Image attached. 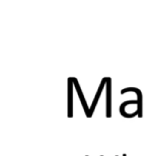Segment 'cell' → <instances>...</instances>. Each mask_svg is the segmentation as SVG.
Segmentation results:
<instances>
[{
  "label": "cell",
  "mask_w": 148,
  "mask_h": 156,
  "mask_svg": "<svg viewBox=\"0 0 148 156\" xmlns=\"http://www.w3.org/2000/svg\"><path fill=\"white\" fill-rule=\"evenodd\" d=\"M86 156H88V155H86Z\"/></svg>",
  "instance_id": "obj_9"
},
{
  "label": "cell",
  "mask_w": 148,
  "mask_h": 156,
  "mask_svg": "<svg viewBox=\"0 0 148 156\" xmlns=\"http://www.w3.org/2000/svg\"><path fill=\"white\" fill-rule=\"evenodd\" d=\"M106 117L110 119L112 117V78L107 77L106 85Z\"/></svg>",
  "instance_id": "obj_2"
},
{
  "label": "cell",
  "mask_w": 148,
  "mask_h": 156,
  "mask_svg": "<svg viewBox=\"0 0 148 156\" xmlns=\"http://www.w3.org/2000/svg\"><path fill=\"white\" fill-rule=\"evenodd\" d=\"M101 156H104V155H101Z\"/></svg>",
  "instance_id": "obj_8"
},
{
  "label": "cell",
  "mask_w": 148,
  "mask_h": 156,
  "mask_svg": "<svg viewBox=\"0 0 148 156\" xmlns=\"http://www.w3.org/2000/svg\"><path fill=\"white\" fill-rule=\"evenodd\" d=\"M106 85H107V77H104L103 79H101V84H99V86L98 88V91H96V93H95V96H94V98L92 101V104H91V106H90V109H89V117H90V118L92 117V115L94 112V109H95L96 106H98V103L99 98H101V93H103L104 88V86H106Z\"/></svg>",
  "instance_id": "obj_4"
},
{
  "label": "cell",
  "mask_w": 148,
  "mask_h": 156,
  "mask_svg": "<svg viewBox=\"0 0 148 156\" xmlns=\"http://www.w3.org/2000/svg\"><path fill=\"white\" fill-rule=\"evenodd\" d=\"M116 156H119V155H116Z\"/></svg>",
  "instance_id": "obj_7"
},
{
  "label": "cell",
  "mask_w": 148,
  "mask_h": 156,
  "mask_svg": "<svg viewBox=\"0 0 148 156\" xmlns=\"http://www.w3.org/2000/svg\"><path fill=\"white\" fill-rule=\"evenodd\" d=\"M129 91H132V92H135L137 95V109L138 112V118L141 119L143 117V94H142V91L140 90L139 88L137 87H126L121 90V94H125L126 92H129Z\"/></svg>",
  "instance_id": "obj_1"
},
{
  "label": "cell",
  "mask_w": 148,
  "mask_h": 156,
  "mask_svg": "<svg viewBox=\"0 0 148 156\" xmlns=\"http://www.w3.org/2000/svg\"><path fill=\"white\" fill-rule=\"evenodd\" d=\"M73 83H74V87H75V89H76V92H77V95L79 98V101H80V103H81V106H82L84 112H85L86 118H90L89 117V109H90V107L88 106L87 103H86V99H85V98H84V94L82 92V90H81L80 84H79L76 77H73Z\"/></svg>",
  "instance_id": "obj_3"
},
{
  "label": "cell",
  "mask_w": 148,
  "mask_h": 156,
  "mask_svg": "<svg viewBox=\"0 0 148 156\" xmlns=\"http://www.w3.org/2000/svg\"><path fill=\"white\" fill-rule=\"evenodd\" d=\"M73 77L68 78V118H73Z\"/></svg>",
  "instance_id": "obj_5"
},
{
  "label": "cell",
  "mask_w": 148,
  "mask_h": 156,
  "mask_svg": "<svg viewBox=\"0 0 148 156\" xmlns=\"http://www.w3.org/2000/svg\"></svg>",
  "instance_id": "obj_10"
},
{
  "label": "cell",
  "mask_w": 148,
  "mask_h": 156,
  "mask_svg": "<svg viewBox=\"0 0 148 156\" xmlns=\"http://www.w3.org/2000/svg\"><path fill=\"white\" fill-rule=\"evenodd\" d=\"M122 156H127V154H125V153H124V154H122Z\"/></svg>",
  "instance_id": "obj_6"
}]
</instances>
